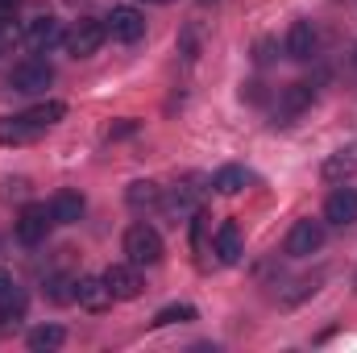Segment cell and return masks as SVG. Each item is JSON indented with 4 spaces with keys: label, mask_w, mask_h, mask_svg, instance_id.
I'll return each mask as SVG.
<instances>
[{
    "label": "cell",
    "mask_w": 357,
    "mask_h": 353,
    "mask_svg": "<svg viewBox=\"0 0 357 353\" xmlns=\"http://www.w3.org/2000/svg\"><path fill=\"white\" fill-rule=\"evenodd\" d=\"M46 129H38L25 112H17V117H0V146H29V142H38Z\"/></svg>",
    "instance_id": "30bf717a"
},
{
    "label": "cell",
    "mask_w": 357,
    "mask_h": 353,
    "mask_svg": "<svg viewBox=\"0 0 357 353\" xmlns=\"http://www.w3.org/2000/svg\"><path fill=\"white\" fill-rule=\"evenodd\" d=\"M25 117H29L38 129H50V125H59V121L67 117V104H63V100H46V104H33V108H25Z\"/></svg>",
    "instance_id": "ac0fdd59"
},
{
    "label": "cell",
    "mask_w": 357,
    "mask_h": 353,
    "mask_svg": "<svg viewBox=\"0 0 357 353\" xmlns=\"http://www.w3.org/2000/svg\"><path fill=\"white\" fill-rule=\"evenodd\" d=\"M50 225H54L50 204H29V208H21V216H17V241H21V246H42V241L50 237Z\"/></svg>",
    "instance_id": "277c9868"
},
{
    "label": "cell",
    "mask_w": 357,
    "mask_h": 353,
    "mask_svg": "<svg viewBox=\"0 0 357 353\" xmlns=\"http://www.w3.org/2000/svg\"><path fill=\"white\" fill-rule=\"evenodd\" d=\"M84 208H88V200H84L79 191H59V195L50 200V216H54V225H75V220L84 216Z\"/></svg>",
    "instance_id": "4fadbf2b"
},
{
    "label": "cell",
    "mask_w": 357,
    "mask_h": 353,
    "mask_svg": "<svg viewBox=\"0 0 357 353\" xmlns=\"http://www.w3.org/2000/svg\"><path fill=\"white\" fill-rule=\"evenodd\" d=\"M17 38H21V29H17L8 17H0V54H4L8 46H17Z\"/></svg>",
    "instance_id": "603a6c76"
},
{
    "label": "cell",
    "mask_w": 357,
    "mask_h": 353,
    "mask_svg": "<svg viewBox=\"0 0 357 353\" xmlns=\"http://www.w3.org/2000/svg\"><path fill=\"white\" fill-rule=\"evenodd\" d=\"M104 29H108V38H112V42L133 46V42H142V38H146V17H142L137 8H112V13L104 17Z\"/></svg>",
    "instance_id": "8992f818"
},
{
    "label": "cell",
    "mask_w": 357,
    "mask_h": 353,
    "mask_svg": "<svg viewBox=\"0 0 357 353\" xmlns=\"http://www.w3.org/2000/svg\"><path fill=\"white\" fill-rule=\"evenodd\" d=\"M216 258L225 266L241 262V229H237V220H225V225L216 229Z\"/></svg>",
    "instance_id": "5bb4252c"
},
{
    "label": "cell",
    "mask_w": 357,
    "mask_h": 353,
    "mask_svg": "<svg viewBox=\"0 0 357 353\" xmlns=\"http://www.w3.org/2000/svg\"><path fill=\"white\" fill-rule=\"evenodd\" d=\"M75 303L79 308H88V312H108L112 308V291H108V283H104V274L100 278H75Z\"/></svg>",
    "instance_id": "9c48e42d"
},
{
    "label": "cell",
    "mask_w": 357,
    "mask_h": 353,
    "mask_svg": "<svg viewBox=\"0 0 357 353\" xmlns=\"http://www.w3.org/2000/svg\"><path fill=\"white\" fill-rule=\"evenodd\" d=\"M8 84H13V91H21V96H38V91H46L54 84V67L46 59H25V63L13 67Z\"/></svg>",
    "instance_id": "7a4b0ae2"
},
{
    "label": "cell",
    "mask_w": 357,
    "mask_h": 353,
    "mask_svg": "<svg viewBox=\"0 0 357 353\" xmlns=\"http://www.w3.org/2000/svg\"><path fill=\"white\" fill-rule=\"evenodd\" d=\"M187 320H195V308H191V303H171V308H162V312L154 316L158 329H167V324H187Z\"/></svg>",
    "instance_id": "7402d4cb"
},
{
    "label": "cell",
    "mask_w": 357,
    "mask_h": 353,
    "mask_svg": "<svg viewBox=\"0 0 357 353\" xmlns=\"http://www.w3.org/2000/svg\"><path fill=\"white\" fill-rule=\"evenodd\" d=\"M324 220L328 225H354L357 220V191L354 187H337L333 195H328V204H324Z\"/></svg>",
    "instance_id": "8fae6325"
},
{
    "label": "cell",
    "mask_w": 357,
    "mask_h": 353,
    "mask_svg": "<svg viewBox=\"0 0 357 353\" xmlns=\"http://www.w3.org/2000/svg\"><path fill=\"white\" fill-rule=\"evenodd\" d=\"M21 0H0V13H8V8H17Z\"/></svg>",
    "instance_id": "d4e9b609"
},
{
    "label": "cell",
    "mask_w": 357,
    "mask_h": 353,
    "mask_svg": "<svg viewBox=\"0 0 357 353\" xmlns=\"http://www.w3.org/2000/svg\"><path fill=\"white\" fill-rule=\"evenodd\" d=\"M320 246H324V220L303 216V220L291 225V233H287V254L291 258H312Z\"/></svg>",
    "instance_id": "5b68a950"
},
{
    "label": "cell",
    "mask_w": 357,
    "mask_h": 353,
    "mask_svg": "<svg viewBox=\"0 0 357 353\" xmlns=\"http://www.w3.org/2000/svg\"><path fill=\"white\" fill-rule=\"evenodd\" d=\"M59 42H63V25H59L54 17H33V21H29L25 46H29L33 54H46V50H54Z\"/></svg>",
    "instance_id": "ba28073f"
},
{
    "label": "cell",
    "mask_w": 357,
    "mask_h": 353,
    "mask_svg": "<svg viewBox=\"0 0 357 353\" xmlns=\"http://www.w3.org/2000/svg\"><path fill=\"white\" fill-rule=\"evenodd\" d=\"M312 50H316V29H312L307 21H295L291 33H287V54H291L295 63H307Z\"/></svg>",
    "instance_id": "9a60e30c"
},
{
    "label": "cell",
    "mask_w": 357,
    "mask_h": 353,
    "mask_svg": "<svg viewBox=\"0 0 357 353\" xmlns=\"http://www.w3.org/2000/svg\"><path fill=\"white\" fill-rule=\"evenodd\" d=\"M104 38H108V29H104V21H75L67 33H63V46H67V54H75V59H88L96 54L100 46H104Z\"/></svg>",
    "instance_id": "3957f363"
},
{
    "label": "cell",
    "mask_w": 357,
    "mask_h": 353,
    "mask_svg": "<svg viewBox=\"0 0 357 353\" xmlns=\"http://www.w3.org/2000/svg\"><path fill=\"white\" fill-rule=\"evenodd\" d=\"M63 341H67V333H63L59 324H42V329H33V333L25 337V345H29V350H38V353H42V350H59Z\"/></svg>",
    "instance_id": "ffe728a7"
},
{
    "label": "cell",
    "mask_w": 357,
    "mask_h": 353,
    "mask_svg": "<svg viewBox=\"0 0 357 353\" xmlns=\"http://www.w3.org/2000/svg\"><path fill=\"white\" fill-rule=\"evenodd\" d=\"M21 316H25V291L13 287L8 295H0V320L8 324V320H21Z\"/></svg>",
    "instance_id": "44dd1931"
},
{
    "label": "cell",
    "mask_w": 357,
    "mask_h": 353,
    "mask_svg": "<svg viewBox=\"0 0 357 353\" xmlns=\"http://www.w3.org/2000/svg\"><path fill=\"white\" fill-rule=\"evenodd\" d=\"M354 63H357V50H354Z\"/></svg>",
    "instance_id": "484cf974"
},
{
    "label": "cell",
    "mask_w": 357,
    "mask_h": 353,
    "mask_svg": "<svg viewBox=\"0 0 357 353\" xmlns=\"http://www.w3.org/2000/svg\"><path fill=\"white\" fill-rule=\"evenodd\" d=\"M320 175H324V183H345V179H354L357 175V142L341 146L337 154H328L324 167H320Z\"/></svg>",
    "instance_id": "7c38bea8"
},
{
    "label": "cell",
    "mask_w": 357,
    "mask_h": 353,
    "mask_svg": "<svg viewBox=\"0 0 357 353\" xmlns=\"http://www.w3.org/2000/svg\"><path fill=\"white\" fill-rule=\"evenodd\" d=\"M245 183H250V175H245L241 167H220V171L212 175V191H220V195H237Z\"/></svg>",
    "instance_id": "d6986e66"
},
{
    "label": "cell",
    "mask_w": 357,
    "mask_h": 353,
    "mask_svg": "<svg viewBox=\"0 0 357 353\" xmlns=\"http://www.w3.org/2000/svg\"><path fill=\"white\" fill-rule=\"evenodd\" d=\"M104 283H108L112 299H137V295H142V287H146V283H142V270L129 262V258L108 266V270H104Z\"/></svg>",
    "instance_id": "52a82bcc"
},
{
    "label": "cell",
    "mask_w": 357,
    "mask_h": 353,
    "mask_svg": "<svg viewBox=\"0 0 357 353\" xmlns=\"http://www.w3.org/2000/svg\"><path fill=\"white\" fill-rule=\"evenodd\" d=\"M125 258L133 266H158L162 262V237H158V229L154 225H133L129 233H125Z\"/></svg>",
    "instance_id": "6da1fadb"
},
{
    "label": "cell",
    "mask_w": 357,
    "mask_h": 353,
    "mask_svg": "<svg viewBox=\"0 0 357 353\" xmlns=\"http://www.w3.org/2000/svg\"><path fill=\"white\" fill-rule=\"evenodd\" d=\"M125 200H129V208L150 212V208H158V204H162V187H158V183H150V179H142V183H129Z\"/></svg>",
    "instance_id": "2e32d148"
},
{
    "label": "cell",
    "mask_w": 357,
    "mask_h": 353,
    "mask_svg": "<svg viewBox=\"0 0 357 353\" xmlns=\"http://www.w3.org/2000/svg\"><path fill=\"white\" fill-rule=\"evenodd\" d=\"M13 287H17V283H13V274H8V270H0V295H8Z\"/></svg>",
    "instance_id": "cb8c5ba5"
},
{
    "label": "cell",
    "mask_w": 357,
    "mask_h": 353,
    "mask_svg": "<svg viewBox=\"0 0 357 353\" xmlns=\"http://www.w3.org/2000/svg\"><path fill=\"white\" fill-rule=\"evenodd\" d=\"M312 104V84H291L278 96V117H299Z\"/></svg>",
    "instance_id": "e0dca14e"
}]
</instances>
